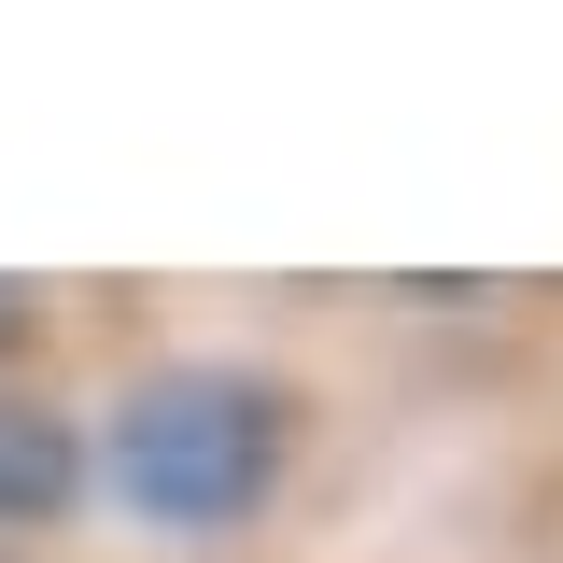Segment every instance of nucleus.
<instances>
[{"instance_id":"2","label":"nucleus","mask_w":563,"mask_h":563,"mask_svg":"<svg viewBox=\"0 0 563 563\" xmlns=\"http://www.w3.org/2000/svg\"><path fill=\"white\" fill-rule=\"evenodd\" d=\"M70 507H85V409L0 380V536H57Z\"/></svg>"},{"instance_id":"3","label":"nucleus","mask_w":563,"mask_h":563,"mask_svg":"<svg viewBox=\"0 0 563 563\" xmlns=\"http://www.w3.org/2000/svg\"><path fill=\"white\" fill-rule=\"evenodd\" d=\"M29 339H43V282L0 268V380H14V352H29Z\"/></svg>"},{"instance_id":"4","label":"nucleus","mask_w":563,"mask_h":563,"mask_svg":"<svg viewBox=\"0 0 563 563\" xmlns=\"http://www.w3.org/2000/svg\"><path fill=\"white\" fill-rule=\"evenodd\" d=\"M0 563H14V550H0Z\"/></svg>"},{"instance_id":"1","label":"nucleus","mask_w":563,"mask_h":563,"mask_svg":"<svg viewBox=\"0 0 563 563\" xmlns=\"http://www.w3.org/2000/svg\"><path fill=\"white\" fill-rule=\"evenodd\" d=\"M310 465V395L254 352H155L85 422V507H113L155 550H225L254 536Z\"/></svg>"}]
</instances>
